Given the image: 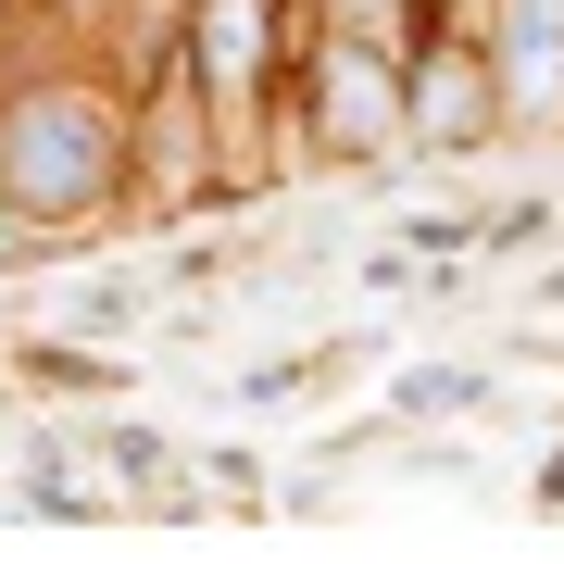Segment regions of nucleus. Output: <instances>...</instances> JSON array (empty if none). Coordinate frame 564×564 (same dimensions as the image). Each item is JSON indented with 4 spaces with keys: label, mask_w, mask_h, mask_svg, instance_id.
<instances>
[{
    "label": "nucleus",
    "mask_w": 564,
    "mask_h": 564,
    "mask_svg": "<svg viewBox=\"0 0 564 564\" xmlns=\"http://www.w3.org/2000/svg\"><path fill=\"white\" fill-rule=\"evenodd\" d=\"M0 188L25 202V226L51 251L126 226V202H139V88L113 63H39V76H13Z\"/></svg>",
    "instance_id": "1"
},
{
    "label": "nucleus",
    "mask_w": 564,
    "mask_h": 564,
    "mask_svg": "<svg viewBox=\"0 0 564 564\" xmlns=\"http://www.w3.org/2000/svg\"><path fill=\"white\" fill-rule=\"evenodd\" d=\"M402 163H414V39H377V25H339L302 0L276 176H402Z\"/></svg>",
    "instance_id": "2"
},
{
    "label": "nucleus",
    "mask_w": 564,
    "mask_h": 564,
    "mask_svg": "<svg viewBox=\"0 0 564 564\" xmlns=\"http://www.w3.org/2000/svg\"><path fill=\"white\" fill-rule=\"evenodd\" d=\"M414 151H426V163H489V151H514L489 25H426V39H414Z\"/></svg>",
    "instance_id": "4"
},
{
    "label": "nucleus",
    "mask_w": 564,
    "mask_h": 564,
    "mask_svg": "<svg viewBox=\"0 0 564 564\" xmlns=\"http://www.w3.org/2000/svg\"><path fill=\"white\" fill-rule=\"evenodd\" d=\"M489 63L514 151H564V0H489Z\"/></svg>",
    "instance_id": "5"
},
{
    "label": "nucleus",
    "mask_w": 564,
    "mask_h": 564,
    "mask_svg": "<svg viewBox=\"0 0 564 564\" xmlns=\"http://www.w3.org/2000/svg\"><path fill=\"white\" fill-rule=\"evenodd\" d=\"M527 314H564V263H540V276H527Z\"/></svg>",
    "instance_id": "12"
},
{
    "label": "nucleus",
    "mask_w": 564,
    "mask_h": 564,
    "mask_svg": "<svg viewBox=\"0 0 564 564\" xmlns=\"http://www.w3.org/2000/svg\"><path fill=\"white\" fill-rule=\"evenodd\" d=\"M188 489H202V502H239V514H263V502H276L251 440H202V452H188Z\"/></svg>",
    "instance_id": "10"
},
{
    "label": "nucleus",
    "mask_w": 564,
    "mask_h": 564,
    "mask_svg": "<svg viewBox=\"0 0 564 564\" xmlns=\"http://www.w3.org/2000/svg\"><path fill=\"white\" fill-rule=\"evenodd\" d=\"M0 126H13V63H0Z\"/></svg>",
    "instance_id": "13"
},
{
    "label": "nucleus",
    "mask_w": 564,
    "mask_h": 564,
    "mask_svg": "<svg viewBox=\"0 0 564 564\" xmlns=\"http://www.w3.org/2000/svg\"><path fill=\"white\" fill-rule=\"evenodd\" d=\"M151 302H163V276H76L51 302V326H76V339H139Z\"/></svg>",
    "instance_id": "9"
},
{
    "label": "nucleus",
    "mask_w": 564,
    "mask_h": 564,
    "mask_svg": "<svg viewBox=\"0 0 564 564\" xmlns=\"http://www.w3.org/2000/svg\"><path fill=\"white\" fill-rule=\"evenodd\" d=\"M0 377H13L25 402H63V414L126 402V364H113V339H76V326H25V339L0 351Z\"/></svg>",
    "instance_id": "6"
},
{
    "label": "nucleus",
    "mask_w": 564,
    "mask_h": 564,
    "mask_svg": "<svg viewBox=\"0 0 564 564\" xmlns=\"http://www.w3.org/2000/svg\"><path fill=\"white\" fill-rule=\"evenodd\" d=\"M489 402H502V364H477V351H402L377 377V414L389 426H464Z\"/></svg>",
    "instance_id": "7"
},
{
    "label": "nucleus",
    "mask_w": 564,
    "mask_h": 564,
    "mask_svg": "<svg viewBox=\"0 0 564 564\" xmlns=\"http://www.w3.org/2000/svg\"><path fill=\"white\" fill-rule=\"evenodd\" d=\"M351 351H377V326H351V339H289V351L239 364V389H226V402H239V414H289V402H314V389H339Z\"/></svg>",
    "instance_id": "8"
},
{
    "label": "nucleus",
    "mask_w": 564,
    "mask_h": 564,
    "mask_svg": "<svg viewBox=\"0 0 564 564\" xmlns=\"http://www.w3.org/2000/svg\"><path fill=\"white\" fill-rule=\"evenodd\" d=\"M176 63L202 88L214 139H226V176L276 188V113H289V63H302V0H188Z\"/></svg>",
    "instance_id": "3"
},
{
    "label": "nucleus",
    "mask_w": 564,
    "mask_h": 564,
    "mask_svg": "<svg viewBox=\"0 0 564 564\" xmlns=\"http://www.w3.org/2000/svg\"><path fill=\"white\" fill-rule=\"evenodd\" d=\"M314 13H339V25H377V39H426V25H440V0H314Z\"/></svg>",
    "instance_id": "11"
}]
</instances>
